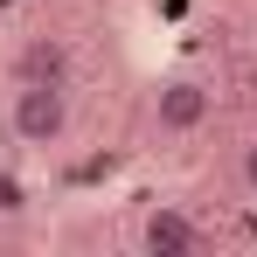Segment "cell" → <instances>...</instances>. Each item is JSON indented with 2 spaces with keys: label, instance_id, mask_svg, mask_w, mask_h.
<instances>
[{
  "label": "cell",
  "instance_id": "obj_1",
  "mask_svg": "<svg viewBox=\"0 0 257 257\" xmlns=\"http://www.w3.org/2000/svg\"><path fill=\"white\" fill-rule=\"evenodd\" d=\"M7 125L21 146H56L70 132V90L63 84H21L14 104H7Z\"/></svg>",
  "mask_w": 257,
  "mask_h": 257
},
{
  "label": "cell",
  "instance_id": "obj_2",
  "mask_svg": "<svg viewBox=\"0 0 257 257\" xmlns=\"http://www.w3.org/2000/svg\"><path fill=\"white\" fill-rule=\"evenodd\" d=\"M153 125H160V132H202V125H209V90L195 84V77L160 84V97H153Z\"/></svg>",
  "mask_w": 257,
  "mask_h": 257
},
{
  "label": "cell",
  "instance_id": "obj_3",
  "mask_svg": "<svg viewBox=\"0 0 257 257\" xmlns=\"http://www.w3.org/2000/svg\"><path fill=\"white\" fill-rule=\"evenodd\" d=\"M139 243L153 257H188V250H202V222H188L181 209H153L139 222Z\"/></svg>",
  "mask_w": 257,
  "mask_h": 257
},
{
  "label": "cell",
  "instance_id": "obj_4",
  "mask_svg": "<svg viewBox=\"0 0 257 257\" xmlns=\"http://www.w3.org/2000/svg\"><path fill=\"white\" fill-rule=\"evenodd\" d=\"M70 77V49L49 42V35H35V42L14 49V84H63Z\"/></svg>",
  "mask_w": 257,
  "mask_h": 257
},
{
  "label": "cell",
  "instance_id": "obj_5",
  "mask_svg": "<svg viewBox=\"0 0 257 257\" xmlns=\"http://www.w3.org/2000/svg\"><path fill=\"white\" fill-rule=\"evenodd\" d=\"M21 209H28V188L14 174H0V215H21Z\"/></svg>",
  "mask_w": 257,
  "mask_h": 257
},
{
  "label": "cell",
  "instance_id": "obj_6",
  "mask_svg": "<svg viewBox=\"0 0 257 257\" xmlns=\"http://www.w3.org/2000/svg\"><path fill=\"white\" fill-rule=\"evenodd\" d=\"M243 188H250V195H257V139H250V146H243Z\"/></svg>",
  "mask_w": 257,
  "mask_h": 257
}]
</instances>
